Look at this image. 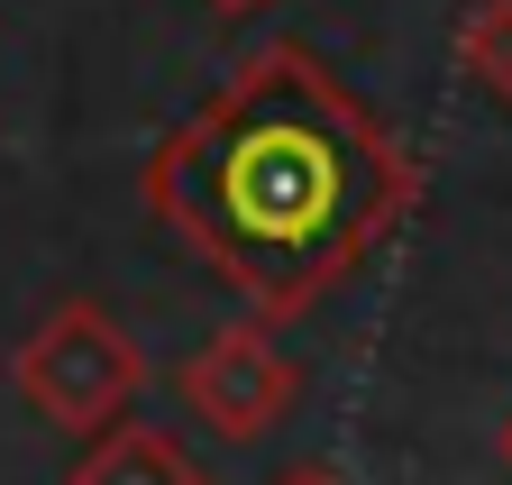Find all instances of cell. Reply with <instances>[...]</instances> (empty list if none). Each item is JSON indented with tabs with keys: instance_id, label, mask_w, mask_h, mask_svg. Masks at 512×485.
Returning a JSON list of instances; mask_svg holds the SVG:
<instances>
[{
	"instance_id": "7",
	"label": "cell",
	"mask_w": 512,
	"mask_h": 485,
	"mask_svg": "<svg viewBox=\"0 0 512 485\" xmlns=\"http://www.w3.org/2000/svg\"><path fill=\"white\" fill-rule=\"evenodd\" d=\"M211 10H220V19H238V10H266V0H211Z\"/></svg>"
},
{
	"instance_id": "2",
	"label": "cell",
	"mask_w": 512,
	"mask_h": 485,
	"mask_svg": "<svg viewBox=\"0 0 512 485\" xmlns=\"http://www.w3.org/2000/svg\"><path fill=\"white\" fill-rule=\"evenodd\" d=\"M10 385L28 394V412L64 440H92L110 421H128V403L147 394V348L128 339L101 302H55V312L19 339Z\"/></svg>"
},
{
	"instance_id": "8",
	"label": "cell",
	"mask_w": 512,
	"mask_h": 485,
	"mask_svg": "<svg viewBox=\"0 0 512 485\" xmlns=\"http://www.w3.org/2000/svg\"><path fill=\"white\" fill-rule=\"evenodd\" d=\"M503 467H512V421H503Z\"/></svg>"
},
{
	"instance_id": "3",
	"label": "cell",
	"mask_w": 512,
	"mask_h": 485,
	"mask_svg": "<svg viewBox=\"0 0 512 485\" xmlns=\"http://www.w3.org/2000/svg\"><path fill=\"white\" fill-rule=\"evenodd\" d=\"M174 403L202 421L211 440H266L275 421L302 403V367L275 348V321H229L174 367Z\"/></svg>"
},
{
	"instance_id": "4",
	"label": "cell",
	"mask_w": 512,
	"mask_h": 485,
	"mask_svg": "<svg viewBox=\"0 0 512 485\" xmlns=\"http://www.w3.org/2000/svg\"><path fill=\"white\" fill-rule=\"evenodd\" d=\"M64 485H211V476L174 431H156V421H110V431L83 440V458L64 467Z\"/></svg>"
},
{
	"instance_id": "6",
	"label": "cell",
	"mask_w": 512,
	"mask_h": 485,
	"mask_svg": "<svg viewBox=\"0 0 512 485\" xmlns=\"http://www.w3.org/2000/svg\"><path fill=\"white\" fill-rule=\"evenodd\" d=\"M275 485H339V467H293V476H275Z\"/></svg>"
},
{
	"instance_id": "5",
	"label": "cell",
	"mask_w": 512,
	"mask_h": 485,
	"mask_svg": "<svg viewBox=\"0 0 512 485\" xmlns=\"http://www.w3.org/2000/svg\"><path fill=\"white\" fill-rule=\"evenodd\" d=\"M458 74L512 110V0H467L458 19Z\"/></svg>"
},
{
	"instance_id": "1",
	"label": "cell",
	"mask_w": 512,
	"mask_h": 485,
	"mask_svg": "<svg viewBox=\"0 0 512 485\" xmlns=\"http://www.w3.org/2000/svg\"><path fill=\"white\" fill-rule=\"evenodd\" d=\"M138 193L256 321H302L412 220L421 165L302 37H266L156 138Z\"/></svg>"
}]
</instances>
